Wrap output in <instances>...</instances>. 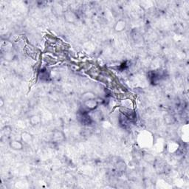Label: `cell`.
<instances>
[{"label":"cell","mask_w":189,"mask_h":189,"mask_svg":"<svg viewBox=\"0 0 189 189\" xmlns=\"http://www.w3.org/2000/svg\"><path fill=\"white\" fill-rule=\"evenodd\" d=\"M83 105H84L85 108H86L89 110H94V109L97 108L98 106V102L95 100L94 98L89 99L83 101Z\"/></svg>","instance_id":"6da1fadb"},{"label":"cell","mask_w":189,"mask_h":189,"mask_svg":"<svg viewBox=\"0 0 189 189\" xmlns=\"http://www.w3.org/2000/svg\"><path fill=\"white\" fill-rule=\"evenodd\" d=\"M126 21L124 20H119L118 21H117V23L114 25V30L116 32H122L126 29Z\"/></svg>","instance_id":"7a4b0ae2"},{"label":"cell","mask_w":189,"mask_h":189,"mask_svg":"<svg viewBox=\"0 0 189 189\" xmlns=\"http://www.w3.org/2000/svg\"><path fill=\"white\" fill-rule=\"evenodd\" d=\"M33 140V137L30 133L22 132L21 134V140L24 143H30Z\"/></svg>","instance_id":"3957f363"},{"label":"cell","mask_w":189,"mask_h":189,"mask_svg":"<svg viewBox=\"0 0 189 189\" xmlns=\"http://www.w3.org/2000/svg\"><path fill=\"white\" fill-rule=\"evenodd\" d=\"M10 146L14 150H21L23 148V142L22 141L13 140L10 142Z\"/></svg>","instance_id":"277c9868"},{"label":"cell","mask_w":189,"mask_h":189,"mask_svg":"<svg viewBox=\"0 0 189 189\" xmlns=\"http://www.w3.org/2000/svg\"><path fill=\"white\" fill-rule=\"evenodd\" d=\"M30 121H32L31 122L32 125H36L37 123H40V121H41V118H40L39 116L34 115L32 116V117H31V118H30Z\"/></svg>","instance_id":"5b68a950"}]
</instances>
